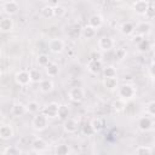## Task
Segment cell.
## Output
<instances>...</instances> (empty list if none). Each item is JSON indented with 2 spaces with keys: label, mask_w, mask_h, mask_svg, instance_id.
<instances>
[{
  "label": "cell",
  "mask_w": 155,
  "mask_h": 155,
  "mask_svg": "<svg viewBox=\"0 0 155 155\" xmlns=\"http://www.w3.org/2000/svg\"><path fill=\"white\" fill-rule=\"evenodd\" d=\"M145 17H148L149 19H151V18L154 17V8H153L151 6L148 7V10H147V12H145Z\"/></svg>",
  "instance_id": "obj_40"
},
{
  "label": "cell",
  "mask_w": 155,
  "mask_h": 155,
  "mask_svg": "<svg viewBox=\"0 0 155 155\" xmlns=\"http://www.w3.org/2000/svg\"><path fill=\"white\" fill-rule=\"evenodd\" d=\"M116 1H121V0H116Z\"/></svg>",
  "instance_id": "obj_46"
},
{
  "label": "cell",
  "mask_w": 155,
  "mask_h": 155,
  "mask_svg": "<svg viewBox=\"0 0 155 155\" xmlns=\"http://www.w3.org/2000/svg\"><path fill=\"white\" fill-rule=\"evenodd\" d=\"M150 29H151V24L149 22H142L137 25H134V30L137 31V34L139 35H147L148 33H150Z\"/></svg>",
  "instance_id": "obj_18"
},
{
  "label": "cell",
  "mask_w": 155,
  "mask_h": 155,
  "mask_svg": "<svg viewBox=\"0 0 155 155\" xmlns=\"http://www.w3.org/2000/svg\"><path fill=\"white\" fill-rule=\"evenodd\" d=\"M67 13V10L64 6L62 5H56L53 6V17H57V18H62L64 17Z\"/></svg>",
  "instance_id": "obj_32"
},
{
  "label": "cell",
  "mask_w": 155,
  "mask_h": 155,
  "mask_svg": "<svg viewBox=\"0 0 155 155\" xmlns=\"http://www.w3.org/2000/svg\"><path fill=\"white\" fill-rule=\"evenodd\" d=\"M1 74H2V70H1V68H0V76H1Z\"/></svg>",
  "instance_id": "obj_45"
},
{
  "label": "cell",
  "mask_w": 155,
  "mask_h": 155,
  "mask_svg": "<svg viewBox=\"0 0 155 155\" xmlns=\"http://www.w3.org/2000/svg\"><path fill=\"white\" fill-rule=\"evenodd\" d=\"M15 81H16L17 85H19V86H22V87L28 86V85L31 82L29 70H25V69L18 70V71L15 74Z\"/></svg>",
  "instance_id": "obj_3"
},
{
  "label": "cell",
  "mask_w": 155,
  "mask_h": 155,
  "mask_svg": "<svg viewBox=\"0 0 155 155\" xmlns=\"http://www.w3.org/2000/svg\"><path fill=\"white\" fill-rule=\"evenodd\" d=\"M126 104H127L126 101H124V99H121V98H117V99H115V101L111 103V108H113L116 113H120V111L126 110Z\"/></svg>",
  "instance_id": "obj_24"
},
{
  "label": "cell",
  "mask_w": 155,
  "mask_h": 155,
  "mask_svg": "<svg viewBox=\"0 0 155 155\" xmlns=\"http://www.w3.org/2000/svg\"><path fill=\"white\" fill-rule=\"evenodd\" d=\"M68 114H69V109L67 105H63V104H59V108H58V115L57 117L62 119V120H65L68 117Z\"/></svg>",
  "instance_id": "obj_34"
},
{
  "label": "cell",
  "mask_w": 155,
  "mask_h": 155,
  "mask_svg": "<svg viewBox=\"0 0 155 155\" xmlns=\"http://www.w3.org/2000/svg\"><path fill=\"white\" fill-rule=\"evenodd\" d=\"M18 10H19V5H18L15 0H10V1L5 2V5H4V11H5V13L8 15V16L16 15V13L18 12Z\"/></svg>",
  "instance_id": "obj_13"
},
{
  "label": "cell",
  "mask_w": 155,
  "mask_h": 155,
  "mask_svg": "<svg viewBox=\"0 0 155 155\" xmlns=\"http://www.w3.org/2000/svg\"><path fill=\"white\" fill-rule=\"evenodd\" d=\"M99 57H101V56H99V53L92 52V53H91V58H90V59H101Z\"/></svg>",
  "instance_id": "obj_42"
},
{
  "label": "cell",
  "mask_w": 155,
  "mask_h": 155,
  "mask_svg": "<svg viewBox=\"0 0 155 155\" xmlns=\"http://www.w3.org/2000/svg\"><path fill=\"white\" fill-rule=\"evenodd\" d=\"M58 108H59V104L58 103H48L44 109H42V113L48 117V119H54L57 117L58 115Z\"/></svg>",
  "instance_id": "obj_11"
},
{
  "label": "cell",
  "mask_w": 155,
  "mask_h": 155,
  "mask_svg": "<svg viewBox=\"0 0 155 155\" xmlns=\"http://www.w3.org/2000/svg\"><path fill=\"white\" fill-rule=\"evenodd\" d=\"M53 81L48 78V79H41V81L39 82V88H40V91L42 92V93H48V92H51L52 90H53Z\"/></svg>",
  "instance_id": "obj_15"
},
{
  "label": "cell",
  "mask_w": 155,
  "mask_h": 155,
  "mask_svg": "<svg viewBox=\"0 0 155 155\" xmlns=\"http://www.w3.org/2000/svg\"><path fill=\"white\" fill-rule=\"evenodd\" d=\"M13 128L7 125V124H4V125H0V138L4 139V140H7V139H11L13 137Z\"/></svg>",
  "instance_id": "obj_14"
},
{
  "label": "cell",
  "mask_w": 155,
  "mask_h": 155,
  "mask_svg": "<svg viewBox=\"0 0 155 155\" xmlns=\"http://www.w3.org/2000/svg\"><path fill=\"white\" fill-rule=\"evenodd\" d=\"M90 125H91V127H92V130H93L94 133L99 132V131L103 128V121H102V119H99V117L92 119V120L90 121Z\"/></svg>",
  "instance_id": "obj_29"
},
{
  "label": "cell",
  "mask_w": 155,
  "mask_h": 155,
  "mask_svg": "<svg viewBox=\"0 0 155 155\" xmlns=\"http://www.w3.org/2000/svg\"><path fill=\"white\" fill-rule=\"evenodd\" d=\"M103 85L107 90L109 91H115L119 86V82H117V79L116 78H104L103 80Z\"/></svg>",
  "instance_id": "obj_21"
},
{
  "label": "cell",
  "mask_w": 155,
  "mask_h": 155,
  "mask_svg": "<svg viewBox=\"0 0 155 155\" xmlns=\"http://www.w3.org/2000/svg\"><path fill=\"white\" fill-rule=\"evenodd\" d=\"M50 62H51V61H50V58H48V56H47V54L41 53V54H39V56H38V64H39L40 67L45 68Z\"/></svg>",
  "instance_id": "obj_36"
},
{
  "label": "cell",
  "mask_w": 155,
  "mask_h": 155,
  "mask_svg": "<svg viewBox=\"0 0 155 155\" xmlns=\"http://www.w3.org/2000/svg\"><path fill=\"white\" fill-rule=\"evenodd\" d=\"M13 29V21L11 17H4L0 19V31L2 33H8Z\"/></svg>",
  "instance_id": "obj_17"
},
{
  "label": "cell",
  "mask_w": 155,
  "mask_h": 155,
  "mask_svg": "<svg viewBox=\"0 0 155 155\" xmlns=\"http://www.w3.org/2000/svg\"><path fill=\"white\" fill-rule=\"evenodd\" d=\"M29 74H30L31 82H38L39 84L42 79V74L39 69H29Z\"/></svg>",
  "instance_id": "obj_30"
},
{
  "label": "cell",
  "mask_w": 155,
  "mask_h": 155,
  "mask_svg": "<svg viewBox=\"0 0 155 155\" xmlns=\"http://www.w3.org/2000/svg\"><path fill=\"white\" fill-rule=\"evenodd\" d=\"M11 114L16 117H19V116H23L24 114H27V107L22 103H15L12 107H11Z\"/></svg>",
  "instance_id": "obj_16"
},
{
  "label": "cell",
  "mask_w": 155,
  "mask_h": 155,
  "mask_svg": "<svg viewBox=\"0 0 155 155\" xmlns=\"http://www.w3.org/2000/svg\"><path fill=\"white\" fill-rule=\"evenodd\" d=\"M143 38H144L143 35H139V34H137V35H134V36H133V39H132V40H133V42L138 44V42H139V41H140Z\"/></svg>",
  "instance_id": "obj_41"
},
{
  "label": "cell",
  "mask_w": 155,
  "mask_h": 155,
  "mask_svg": "<svg viewBox=\"0 0 155 155\" xmlns=\"http://www.w3.org/2000/svg\"><path fill=\"white\" fill-rule=\"evenodd\" d=\"M48 120L50 119L44 113H40V114L36 113L35 116L31 120V126H33V128L35 131L41 132V131H44V130H46L48 127Z\"/></svg>",
  "instance_id": "obj_2"
},
{
  "label": "cell",
  "mask_w": 155,
  "mask_h": 155,
  "mask_svg": "<svg viewBox=\"0 0 155 155\" xmlns=\"http://www.w3.org/2000/svg\"><path fill=\"white\" fill-rule=\"evenodd\" d=\"M40 13H41V17L45 18V19H50V18H52V17H53V6H51V5H46V6H44V7L41 8Z\"/></svg>",
  "instance_id": "obj_27"
},
{
  "label": "cell",
  "mask_w": 155,
  "mask_h": 155,
  "mask_svg": "<svg viewBox=\"0 0 155 155\" xmlns=\"http://www.w3.org/2000/svg\"><path fill=\"white\" fill-rule=\"evenodd\" d=\"M153 126H154V120L151 116L145 115V116H142L138 119V128L142 132H148V131L153 130Z\"/></svg>",
  "instance_id": "obj_6"
},
{
  "label": "cell",
  "mask_w": 155,
  "mask_h": 155,
  "mask_svg": "<svg viewBox=\"0 0 155 155\" xmlns=\"http://www.w3.org/2000/svg\"><path fill=\"white\" fill-rule=\"evenodd\" d=\"M145 114L151 116V117H154V115H155V102L154 101H150L145 105Z\"/></svg>",
  "instance_id": "obj_37"
},
{
  "label": "cell",
  "mask_w": 155,
  "mask_h": 155,
  "mask_svg": "<svg viewBox=\"0 0 155 155\" xmlns=\"http://www.w3.org/2000/svg\"><path fill=\"white\" fill-rule=\"evenodd\" d=\"M70 153V148L67 144H59L56 147V154L58 155H68Z\"/></svg>",
  "instance_id": "obj_35"
},
{
  "label": "cell",
  "mask_w": 155,
  "mask_h": 155,
  "mask_svg": "<svg viewBox=\"0 0 155 155\" xmlns=\"http://www.w3.org/2000/svg\"><path fill=\"white\" fill-rule=\"evenodd\" d=\"M126 54H127V52H126L125 48H122V47L115 48V58H116V59L121 61V59H124V58L126 57Z\"/></svg>",
  "instance_id": "obj_38"
},
{
  "label": "cell",
  "mask_w": 155,
  "mask_h": 155,
  "mask_svg": "<svg viewBox=\"0 0 155 155\" xmlns=\"http://www.w3.org/2000/svg\"><path fill=\"white\" fill-rule=\"evenodd\" d=\"M64 46H65V45H64V41L61 40V39H58V38H52V39H50L48 42H47L48 51L52 52V53H54V54H58V53L63 52Z\"/></svg>",
  "instance_id": "obj_4"
},
{
  "label": "cell",
  "mask_w": 155,
  "mask_h": 155,
  "mask_svg": "<svg viewBox=\"0 0 155 155\" xmlns=\"http://www.w3.org/2000/svg\"><path fill=\"white\" fill-rule=\"evenodd\" d=\"M2 120H4V116H2V113L0 111V125H1V122H2Z\"/></svg>",
  "instance_id": "obj_44"
},
{
  "label": "cell",
  "mask_w": 155,
  "mask_h": 155,
  "mask_svg": "<svg viewBox=\"0 0 155 155\" xmlns=\"http://www.w3.org/2000/svg\"><path fill=\"white\" fill-rule=\"evenodd\" d=\"M63 128L67 133H75L78 130H79V122L76 119H73V117H67L64 120V124H63Z\"/></svg>",
  "instance_id": "obj_9"
},
{
  "label": "cell",
  "mask_w": 155,
  "mask_h": 155,
  "mask_svg": "<svg viewBox=\"0 0 155 155\" xmlns=\"http://www.w3.org/2000/svg\"><path fill=\"white\" fill-rule=\"evenodd\" d=\"M98 47L101 51H110L115 48V41L110 36H102L98 39Z\"/></svg>",
  "instance_id": "obj_7"
},
{
  "label": "cell",
  "mask_w": 155,
  "mask_h": 155,
  "mask_svg": "<svg viewBox=\"0 0 155 155\" xmlns=\"http://www.w3.org/2000/svg\"><path fill=\"white\" fill-rule=\"evenodd\" d=\"M132 6H133V10L138 15H145V12H147L148 7L150 6V4H149L148 0H136Z\"/></svg>",
  "instance_id": "obj_12"
},
{
  "label": "cell",
  "mask_w": 155,
  "mask_h": 155,
  "mask_svg": "<svg viewBox=\"0 0 155 155\" xmlns=\"http://www.w3.org/2000/svg\"><path fill=\"white\" fill-rule=\"evenodd\" d=\"M117 93H119V98L126 101V102H130L131 99L134 98L136 96V87L132 85V84H122V85H119L117 86Z\"/></svg>",
  "instance_id": "obj_1"
},
{
  "label": "cell",
  "mask_w": 155,
  "mask_h": 155,
  "mask_svg": "<svg viewBox=\"0 0 155 155\" xmlns=\"http://www.w3.org/2000/svg\"><path fill=\"white\" fill-rule=\"evenodd\" d=\"M120 31L124 34V35H132L134 33V24L132 22H125L121 24L120 27Z\"/></svg>",
  "instance_id": "obj_23"
},
{
  "label": "cell",
  "mask_w": 155,
  "mask_h": 155,
  "mask_svg": "<svg viewBox=\"0 0 155 155\" xmlns=\"http://www.w3.org/2000/svg\"><path fill=\"white\" fill-rule=\"evenodd\" d=\"M2 154H7V155H19L22 154V150L19 149V147L16 145H8L2 150Z\"/></svg>",
  "instance_id": "obj_31"
},
{
  "label": "cell",
  "mask_w": 155,
  "mask_h": 155,
  "mask_svg": "<svg viewBox=\"0 0 155 155\" xmlns=\"http://www.w3.org/2000/svg\"><path fill=\"white\" fill-rule=\"evenodd\" d=\"M30 147L35 153H42V151H45L47 149V143H46V140L44 138L36 137L30 142Z\"/></svg>",
  "instance_id": "obj_10"
},
{
  "label": "cell",
  "mask_w": 155,
  "mask_h": 155,
  "mask_svg": "<svg viewBox=\"0 0 155 155\" xmlns=\"http://www.w3.org/2000/svg\"><path fill=\"white\" fill-rule=\"evenodd\" d=\"M81 131H82V133H84L85 136H91V134L94 133L93 130H92V127H91V125H90V122H86V124L81 127Z\"/></svg>",
  "instance_id": "obj_39"
},
{
  "label": "cell",
  "mask_w": 155,
  "mask_h": 155,
  "mask_svg": "<svg viewBox=\"0 0 155 155\" xmlns=\"http://www.w3.org/2000/svg\"><path fill=\"white\" fill-rule=\"evenodd\" d=\"M96 33H97V30L94 28H92L91 25H88V24L85 25V27H82L81 30H80L81 36L85 38V39H93L96 36Z\"/></svg>",
  "instance_id": "obj_20"
},
{
  "label": "cell",
  "mask_w": 155,
  "mask_h": 155,
  "mask_svg": "<svg viewBox=\"0 0 155 155\" xmlns=\"http://www.w3.org/2000/svg\"><path fill=\"white\" fill-rule=\"evenodd\" d=\"M48 5H51V6H56V5H58V0H51Z\"/></svg>",
  "instance_id": "obj_43"
},
{
  "label": "cell",
  "mask_w": 155,
  "mask_h": 155,
  "mask_svg": "<svg viewBox=\"0 0 155 155\" xmlns=\"http://www.w3.org/2000/svg\"><path fill=\"white\" fill-rule=\"evenodd\" d=\"M45 70H46V75H47L48 78H54V76H57L58 73H59V67H58L57 63L50 62V63L45 67Z\"/></svg>",
  "instance_id": "obj_19"
},
{
  "label": "cell",
  "mask_w": 155,
  "mask_h": 155,
  "mask_svg": "<svg viewBox=\"0 0 155 155\" xmlns=\"http://www.w3.org/2000/svg\"><path fill=\"white\" fill-rule=\"evenodd\" d=\"M86 68H87V71L90 74L98 75L103 69V64H102L101 59H90L88 63L86 64Z\"/></svg>",
  "instance_id": "obj_8"
},
{
  "label": "cell",
  "mask_w": 155,
  "mask_h": 155,
  "mask_svg": "<svg viewBox=\"0 0 155 155\" xmlns=\"http://www.w3.org/2000/svg\"><path fill=\"white\" fill-rule=\"evenodd\" d=\"M134 153L138 154V155H150L153 153V149L150 147H148V145H139L134 150Z\"/></svg>",
  "instance_id": "obj_33"
},
{
  "label": "cell",
  "mask_w": 155,
  "mask_h": 155,
  "mask_svg": "<svg viewBox=\"0 0 155 155\" xmlns=\"http://www.w3.org/2000/svg\"><path fill=\"white\" fill-rule=\"evenodd\" d=\"M25 107H27V113H29V114H36V113H39V110H40V104H39V102H36V101H30V102H28V104H27Z\"/></svg>",
  "instance_id": "obj_28"
},
{
  "label": "cell",
  "mask_w": 155,
  "mask_h": 155,
  "mask_svg": "<svg viewBox=\"0 0 155 155\" xmlns=\"http://www.w3.org/2000/svg\"><path fill=\"white\" fill-rule=\"evenodd\" d=\"M137 48H138V51L139 52H148L150 48H151V44H150V41L148 40V39H142L138 44H137Z\"/></svg>",
  "instance_id": "obj_26"
},
{
  "label": "cell",
  "mask_w": 155,
  "mask_h": 155,
  "mask_svg": "<svg viewBox=\"0 0 155 155\" xmlns=\"http://www.w3.org/2000/svg\"><path fill=\"white\" fill-rule=\"evenodd\" d=\"M102 73H103L104 78H116V76H117V71H116V68H115L114 65L103 67Z\"/></svg>",
  "instance_id": "obj_25"
},
{
  "label": "cell",
  "mask_w": 155,
  "mask_h": 155,
  "mask_svg": "<svg viewBox=\"0 0 155 155\" xmlns=\"http://www.w3.org/2000/svg\"><path fill=\"white\" fill-rule=\"evenodd\" d=\"M102 24H103V17L99 16V15H93V16H91L90 19H88V25H91V27L94 28L96 30L99 29V28L102 27Z\"/></svg>",
  "instance_id": "obj_22"
},
{
  "label": "cell",
  "mask_w": 155,
  "mask_h": 155,
  "mask_svg": "<svg viewBox=\"0 0 155 155\" xmlns=\"http://www.w3.org/2000/svg\"><path fill=\"white\" fill-rule=\"evenodd\" d=\"M68 98L74 102V103H79L85 98V91L84 88H81L80 86H74L68 91Z\"/></svg>",
  "instance_id": "obj_5"
}]
</instances>
